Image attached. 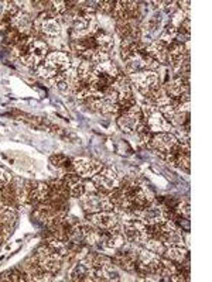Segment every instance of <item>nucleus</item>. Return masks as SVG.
<instances>
[{
	"label": "nucleus",
	"instance_id": "obj_1",
	"mask_svg": "<svg viewBox=\"0 0 212 282\" xmlns=\"http://www.w3.org/2000/svg\"><path fill=\"white\" fill-rule=\"evenodd\" d=\"M127 79L144 100H147L148 95L154 91L155 88L160 86V77L157 72H153V70H141V72L130 74Z\"/></svg>",
	"mask_w": 212,
	"mask_h": 282
},
{
	"label": "nucleus",
	"instance_id": "obj_2",
	"mask_svg": "<svg viewBox=\"0 0 212 282\" xmlns=\"http://www.w3.org/2000/svg\"><path fill=\"white\" fill-rule=\"evenodd\" d=\"M81 199V204L88 213H98V212H109L113 210V204L108 193L99 192V190H92V192H85Z\"/></svg>",
	"mask_w": 212,
	"mask_h": 282
},
{
	"label": "nucleus",
	"instance_id": "obj_3",
	"mask_svg": "<svg viewBox=\"0 0 212 282\" xmlns=\"http://www.w3.org/2000/svg\"><path fill=\"white\" fill-rule=\"evenodd\" d=\"M122 229H123V236L126 237L127 241L137 244V246H144V243L150 239L147 226L143 225L140 220L132 216L123 220Z\"/></svg>",
	"mask_w": 212,
	"mask_h": 282
},
{
	"label": "nucleus",
	"instance_id": "obj_4",
	"mask_svg": "<svg viewBox=\"0 0 212 282\" xmlns=\"http://www.w3.org/2000/svg\"><path fill=\"white\" fill-rule=\"evenodd\" d=\"M37 261L40 264V267L47 271L49 274L58 272L61 267H63L64 257L60 254L54 253L48 246H41L37 250Z\"/></svg>",
	"mask_w": 212,
	"mask_h": 282
},
{
	"label": "nucleus",
	"instance_id": "obj_5",
	"mask_svg": "<svg viewBox=\"0 0 212 282\" xmlns=\"http://www.w3.org/2000/svg\"><path fill=\"white\" fill-rule=\"evenodd\" d=\"M120 179L119 174L113 168H102L96 175L92 176V183L99 192H111L119 186Z\"/></svg>",
	"mask_w": 212,
	"mask_h": 282
},
{
	"label": "nucleus",
	"instance_id": "obj_6",
	"mask_svg": "<svg viewBox=\"0 0 212 282\" xmlns=\"http://www.w3.org/2000/svg\"><path fill=\"white\" fill-rule=\"evenodd\" d=\"M178 144V140L174 134L171 133H157L150 140V147L154 148V151L160 157H164L169 153H173V150Z\"/></svg>",
	"mask_w": 212,
	"mask_h": 282
},
{
	"label": "nucleus",
	"instance_id": "obj_7",
	"mask_svg": "<svg viewBox=\"0 0 212 282\" xmlns=\"http://www.w3.org/2000/svg\"><path fill=\"white\" fill-rule=\"evenodd\" d=\"M72 167H74L75 174L78 176H81V178H92V176L96 175L99 171L103 168L102 164L93 161L91 158H85V157L74 158Z\"/></svg>",
	"mask_w": 212,
	"mask_h": 282
},
{
	"label": "nucleus",
	"instance_id": "obj_8",
	"mask_svg": "<svg viewBox=\"0 0 212 282\" xmlns=\"http://www.w3.org/2000/svg\"><path fill=\"white\" fill-rule=\"evenodd\" d=\"M91 223L99 230L109 232L113 227L119 225V216L113 210L109 212H98V213H91L89 216Z\"/></svg>",
	"mask_w": 212,
	"mask_h": 282
},
{
	"label": "nucleus",
	"instance_id": "obj_9",
	"mask_svg": "<svg viewBox=\"0 0 212 282\" xmlns=\"http://www.w3.org/2000/svg\"><path fill=\"white\" fill-rule=\"evenodd\" d=\"M42 63L49 66V68H52L58 75L65 72L67 69H70L71 66H72L68 55L61 52V51H54V52L48 54V55L45 56V59L42 61Z\"/></svg>",
	"mask_w": 212,
	"mask_h": 282
},
{
	"label": "nucleus",
	"instance_id": "obj_10",
	"mask_svg": "<svg viewBox=\"0 0 212 282\" xmlns=\"http://www.w3.org/2000/svg\"><path fill=\"white\" fill-rule=\"evenodd\" d=\"M163 88H164V91H166V93L169 95L170 98H173L174 100H178L184 93L190 92V79L173 78Z\"/></svg>",
	"mask_w": 212,
	"mask_h": 282
},
{
	"label": "nucleus",
	"instance_id": "obj_11",
	"mask_svg": "<svg viewBox=\"0 0 212 282\" xmlns=\"http://www.w3.org/2000/svg\"><path fill=\"white\" fill-rule=\"evenodd\" d=\"M33 21L34 20L27 13L19 12L10 19V24H12V27L17 28L19 34L33 37Z\"/></svg>",
	"mask_w": 212,
	"mask_h": 282
},
{
	"label": "nucleus",
	"instance_id": "obj_12",
	"mask_svg": "<svg viewBox=\"0 0 212 282\" xmlns=\"http://www.w3.org/2000/svg\"><path fill=\"white\" fill-rule=\"evenodd\" d=\"M146 124L148 130L153 133H169L173 128V126L167 121V119H164V116L158 110H155L146 117Z\"/></svg>",
	"mask_w": 212,
	"mask_h": 282
},
{
	"label": "nucleus",
	"instance_id": "obj_13",
	"mask_svg": "<svg viewBox=\"0 0 212 282\" xmlns=\"http://www.w3.org/2000/svg\"><path fill=\"white\" fill-rule=\"evenodd\" d=\"M49 197V185L45 182L31 183L30 193H28V202L33 203H45Z\"/></svg>",
	"mask_w": 212,
	"mask_h": 282
},
{
	"label": "nucleus",
	"instance_id": "obj_14",
	"mask_svg": "<svg viewBox=\"0 0 212 282\" xmlns=\"http://www.w3.org/2000/svg\"><path fill=\"white\" fill-rule=\"evenodd\" d=\"M146 54L150 58H153L158 63H167V56H169V47L163 44L160 40L154 42H150L146 47Z\"/></svg>",
	"mask_w": 212,
	"mask_h": 282
},
{
	"label": "nucleus",
	"instance_id": "obj_15",
	"mask_svg": "<svg viewBox=\"0 0 212 282\" xmlns=\"http://www.w3.org/2000/svg\"><path fill=\"white\" fill-rule=\"evenodd\" d=\"M38 19L41 20V33L42 34L48 35V37H57L61 34V24L60 21L49 17L45 13H41L38 16Z\"/></svg>",
	"mask_w": 212,
	"mask_h": 282
},
{
	"label": "nucleus",
	"instance_id": "obj_16",
	"mask_svg": "<svg viewBox=\"0 0 212 282\" xmlns=\"http://www.w3.org/2000/svg\"><path fill=\"white\" fill-rule=\"evenodd\" d=\"M26 54L35 56L37 59H40L42 62V61L45 59V56L48 55V45L44 41H41V40H35L34 38V40L31 41V44H30L28 51Z\"/></svg>",
	"mask_w": 212,
	"mask_h": 282
},
{
	"label": "nucleus",
	"instance_id": "obj_17",
	"mask_svg": "<svg viewBox=\"0 0 212 282\" xmlns=\"http://www.w3.org/2000/svg\"><path fill=\"white\" fill-rule=\"evenodd\" d=\"M125 69L129 75L144 70V55L143 54H134V55L129 56L125 61Z\"/></svg>",
	"mask_w": 212,
	"mask_h": 282
},
{
	"label": "nucleus",
	"instance_id": "obj_18",
	"mask_svg": "<svg viewBox=\"0 0 212 282\" xmlns=\"http://www.w3.org/2000/svg\"><path fill=\"white\" fill-rule=\"evenodd\" d=\"M67 188L72 197H81L85 193V183L78 175H71L67 178Z\"/></svg>",
	"mask_w": 212,
	"mask_h": 282
},
{
	"label": "nucleus",
	"instance_id": "obj_19",
	"mask_svg": "<svg viewBox=\"0 0 212 282\" xmlns=\"http://www.w3.org/2000/svg\"><path fill=\"white\" fill-rule=\"evenodd\" d=\"M187 254H188V251L184 246L166 247V251H164L166 258H169L170 261H176V262H183L187 257Z\"/></svg>",
	"mask_w": 212,
	"mask_h": 282
},
{
	"label": "nucleus",
	"instance_id": "obj_20",
	"mask_svg": "<svg viewBox=\"0 0 212 282\" xmlns=\"http://www.w3.org/2000/svg\"><path fill=\"white\" fill-rule=\"evenodd\" d=\"M99 269H100L103 281H119L120 279L119 271H118L116 265L112 264V261H108L102 267H99Z\"/></svg>",
	"mask_w": 212,
	"mask_h": 282
},
{
	"label": "nucleus",
	"instance_id": "obj_21",
	"mask_svg": "<svg viewBox=\"0 0 212 282\" xmlns=\"http://www.w3.org/2000/svg\"><path fill=\"white\" fill-rule=\"evenodd\" d=\"M95 44H96V48H98L99 51L106 52V54H109L113 49V47H115V41H113L112 37L108 34H103V33H102V34L99 33V34L95 37Z\"/></svg>",
	"mask_w": 212,
	"mask_h": 282
},
{
	"label": "nucleus",
	"instance_id": "obj_22",
	"mask_svg": "<svg viewBox=\"0 0 212 282\" xmlns=\"http://www.w3.org/2000/svg\"><path fill=\"white\" fill-rule=\"evenodd\" d=\"M127 240L126 237L123 236V233L119 232V233H111V236H109V239L105 240V248L108 250H119L122 248V246L126 243Z\"/></svg>",
	"mask_w": 212,
	"mask_h": 282
},
{
	"label": "nucleus",
	"instance_id": "obj_23",
	"mask_svg": "<svg viewBox=\"0 0 212 282\" xmlns=\"http://www.w3.org/2000/svg\"><path fill=\"white\" fill-rule=\"evenodd\" d=\"M178 271L177 267L169 260V258H160V268H158V275L160 278H166V279H170L171 275H174Z\"/></svg>",
	"mask_w": 212,
	"mask_h": 282
},
{
	"label": "nucleus",
	"instance_id": "obj_24",
	"mask_svg": "<svg viewBox=\"0 0 212 282\" xmlns=\"http://www.w3.org/2000/svg\"><path fill=\"white\" fill-rule=\"evenodd\" d=\"M177 33H178V28H176L174 26L169 24L167 27L163 30L162 37H160V41H162L163 44H166V45L169 47L170 44H171V42L176 40Z\"/></svg>",
	"mask_w": 212,
	"mask_h": 282
},
{
	"label": "nucleus",
	"instance_id": "obj_25",
	"mask_svg": "<svg viewBox=\"0 0 212 282\" xmlns=\"http://www.w3.org/2000/svg\"><path fill=\"white\" fill-rule=\"evenodd\" d=\"M144 248L153 251V253L157 254V255H162V254H164V251H166V246L163 244L162 241L158 239H153V237H150V239L144 243Z\"/></svg>",
	"mask_w": 212,
	"mask_h": 282
},
{
	"label": "nucleus",
	"instance_id": "obj_26",
	"mask_svg": "<svg viewBox=\"0 0 212 282\" xmlns=\"http://www.w3.org/2000/svg\"><path fill=\"white\" fill-rule=\"evenodd\" d=\"M51 5V10H52V16L54 17H61L64 14L67 13L68 7H67V2H63V0H54V2H49Z\"/></svg>",
	"mask_w": 212,
	"mask_h": 282
},
{
	"label": "nucleus",
	"instance_id": "obj_27",
	"mask_svg": "<svg viewBox=\"0 0 212 282\" xmlns=\"http://www.w3.org/2000/svg\"><path fill=\"white\" fill-rule=\"evenodd\" d=\"M27 275L23 274L20 271H17V269H12V271H7L5 274L2 275V279L3 281H13V282H17V281H26L27 278H26Z\"/></svg>",
	"mask_w": 212,
	"mask_h": 282
},
{
	"label": "nucleus",
	"instance_id": "obj_28",
	"mask_svg": "<svg viewBox=\"0 0 212 282\" xmlns=\"http://www.w3.org/2000/svg\"><path fill=\"white\" fill-rule=\"evenodd\" d=\"M37 74H38V75H40L41 78L49 79V81H52V79L58 75V74H57L56 70L52 69V68H49V66L44 65V63H41V65L37 68Z\"/></svg>",
	"mask_w": 212,
	"mask_h": 282
},
{
	"label": "nucleus",
	"instance_id": "obj_29",
	"mask_svg": "<svg viewBox=\"0 0 212 282\" xmlns=\"http://www.w3.org/2000/svg\"><path fill=\"white\" fill-rule=\"evenodd\" d=\"M187 17H188V16H187V14H184L183 12L178 9L176 13L173 14V17H171V23H170V24H171V26H174L176 28H180V26L183 24V21L185 20Z\"/></svg>",
	"mask_w": 212,
	"mask_h": 282
},
{
	"label": "nucleus",
	"instance_id": "obj_30",
	"mask_svg": "<svg viewBox=\"0 0 212 282\" xmlns=\"http://www.w3.org/2000/svg\"><path fill=\"white\" fill-rule=\"evenodd\" d=\"M96 5H98V9L102 12V13L105 14H109V13H113V10H115V3L113 2H108V0H102V2H96Z\"/></svg>",
	"mask_w": 212,
	"mask_h": 282
},
{
	"label": "nucleus",
	"instance_id": "obj_31",
	"mask_svg": "<svg viewBox=\"0 0 212 282\" xmlns=\"http://www.w3.org/2000/svg\"><path fill=\"white\" fill-rule=\"evenodd\" d=\"M190 154H180L177 157L176 164H178L180 168L185 169V171H190Z\"/></svg>",
	"mask_w": 212,
	"mask_h": 282
},
{
	"label": "nucleus",
	"instance_id": "obj_32",
	"mask_svg": "<svg viewBox=\"0 0 212 282\" xmlns=\"http://www.w3.org/2000/svg\"><path fill=\"white\" fill-rule=\"evenodd\" d=\"M185 119H187V113L178 112V110H176L174 116L170 119V121H171V124H174V126H181L184 121H185Z\"/></svg>",
	"mask_w": 212,
	"mask_h": 282
},
{
	"label": "nucleus",
	"instance_id": "obj_33",
	"mask_svg": "<svg viewBox=\"0 0 212 282\" xmlns=\"http://www.w3.org/2000/svg\"><path fill=\"white\" fill-rule=\"evenodd\" d=\"M178 213L184 216L185 219H190V215H191V206H190V202H187V200H184L180 203L178 206Z\"/></svg>",
	"mask_w": 212,
	"mask_h": 282
},
{
	"label": "nucleus",
	"instance_id": "obj_34",
	"mask_svg": "<svg viewBox=\"0 0 212 282\" xmlns=\"http://www.w3.org/2000/svg\"><path fill=\"white\" fill-rule=\"evenodd\" d=\"M10 182H12V175L3 168H0V189H3Z\"/></svg>",
	"mask_w": 212,
	"mask_h": 282
},
{
	"label": "nucleus",
	"instance_id": "obj_35",
	"mask_svg": "<svg viewBox=\"0 0 212 282\" xmlns=\"http://www.w3.org/2000/svg\"><path fill=\"white\" fill-rule=\"evenodd\" d=\"M163 5H166L164 9L167 10V12H173L174 9H176V2H163Z\"/></svg>",
	"mask_w": 212,
	"mask_h": 282
}]
</instances>
